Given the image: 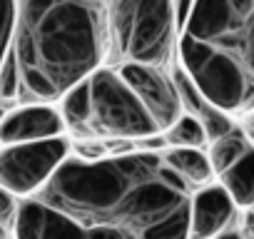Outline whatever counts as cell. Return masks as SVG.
I'll return each mask as SVG.
<instances>
[{"mask_svg":"<svg viewBox=\"0 0 254 239\" xmlns=\"http://www.w3.org/2000/svg\"><path fill=\"white\" fill-rule=\"evenodd\" d=\"M192 187L155 152L65 160L40 189L43 202L82 224H107L145 239L190 212Z\"/></svg>","mask_w":254,"mask_h":239,"instance_id":"6da1fadb","label":"cell"},{"mask_svg":"<svg viewBox=\"0 0 254 239\" xmlns=\"http://www.w3.org/2000/svg\"><path fill=\"white\" fill-rule=\"evenodd\" d=\"M20 102H53L107 60V0H15Z\"/></svg>","mask_w":254,"mask_h":239,"instance_id":"7a4b0ae2","label":"cell"},{"mask_svg":"<svg viewBox=\"0 0 254 239\" xmlns=\"http://www.w3.org/2000/svg\"><path fill=\"white\" fill-rule=\"evenodd\" d=\"M175 33V0H107V60L115 65L145 62L165 67Z\"/></svg>","mask_w":254,"mask_h":239,"instance_id":"3957f363","label":"cell"},{"mask_svg":"<svg viewBox=\"0 0 254 239\" xmlns=\"http://www.w3.org/2000/svg\"><path fill=\"white\" fill-rule=\"evenodd\" d=\"M180 38L232 58L254 82V0H192Z\"/></svg>","mask_w":254,"mask_h":239,"instance_id":"277c9868","label":"cell"},{"mask_svg":"<svg viewBox=\"0 0 254 239\" xmlns=\"http://www.w3.org/2000/svg\"><path fill=\"white\" fill-rule=\"evenodd\" d=\"M90 137L145 140L160 135L152 115L112 65L97 67L90 77Z\"/></svg>","mask_w":254,"mask_h":239,"instance_id":"5b68a950","label":"cell"},{"mask_svg":"<svg viewBox=\"0 0 254 239\" xmlns=\"http://www.w3.org/2000/svg\"><path fill=\"white\" fill-rule=\"evenodd\" d=\"M70 145L67 140H33V142H13L0 150V187H5L15 197H28L40 192L55 170L67 160Z\"/></svg>","mask_w":254,"mask_h":239,"instance_id":"8992f818","label":"cell"},{"mask_svg":"<svg viewBox=\"0 0 254 239\" xmlns=\"http://www.w3.org/2000/svg\"><path fill=\"white\" fill-rule=\"evenodd\" d=\"M13 239H135L130 232L107 224H82L43 199L18 204Z\"/></svg>","mask_w":254,"mask_h":239,"instance_id":"52a82bcc","label":"cell"},{"mask_svg":"<svg viewBox=\"0 0 254 239\" xmlns=\"http://www.w3.org/2000/svg\"><path fill=\"white\" fill-rule=\"evenodd\" d=\"M115 70L135 90V95L142 100V105L152 115L160 132H165L170 125L177 122V117L185 112L182 100H180L175 80H170V75L160 65L122 62V65H115Z\"/></svg>","mask_w":254,"mask_h":239,"instance_id":"ba28073f","label":"cell"},{"mask_svg":"<svg viewBox=\"0 0 254 239\" xmlns=\"http://www.w3.org/2000/svg\"><path fill=\"white\" fill-rule=\"evenodd\" d=\"M65 132V120L50 102H23L5 112L0 122V145L50 140Z\"/></svg>","mask_w":254,"mask_h":239,"instance_id":"9c48e42d","label":"cell"},{"mask_svg":"<svg viewBox=\"0 0 254 239\" xmlns=\"http://www.w3.org/2000/svg\"><path fill=\"white\" fill-rule=\"evenodd\" d=\"M234 199L222 184H204L190 197V239H214L229 227Z\"/></svg>","mask_w":254,"mask_h":239,"instance_id":"30bf717a","label":"cell"},{"mask_svg":"<svg viewBox=\"0 0 254 239\" xmlns=\"http://www.w3.org/2000/svg\"><path fill=\"white\" fill-rule=\"evenodd\" d=\"M162 157L190 187H204L214 175L209 155H204L199 147H170Z\"/></svg>","mask_w":254,"mask_h":239,"instance_id":"8fae6325","label":"cell"},{"mask_svg":"<svg viewBox=\"0 0 254 239\" xmlns=\"http://www.w3.org/2000/svg\"><path fill=\"white\" fill-rule=\"evenodd\" d=\"M222 187L229 192L234 204L254 207V147H249L229 170L222 175Z\"/></svg>","mask_w":254,"mask_h":239,"instance_id":"7c38bea8","label":"cell"},{"mask_svg":"<svg viewBox=\"0 0 254 239\" xmlns=\"http://www.w3.org/2000/svg\"><path fill=\"white\" fill-rule=\"evenodd\" d=\"M63 120H65V127H70L77 137H85V140H92L90 137V82L82 80L77 82L75 87H70L63 97Z\"/></svg>","mask_w":254,"mask_h":239,"instance_id":"4fadbf2b","label":"cell"},{"mask_svg":"<svg viewBox=\"0 0 254 239\" xmlns=\"http://www.w3.org/2000/svg\"><path fill=\"white\" fill-rule=\"evenodd\" d=\"M249 150V142L247 137L239 132V130H232L217 140H212V150H209V162H212V170L217 175H222L224 170H229L244 152Z\"/></svg>","mask_w":254,"mask_h":239,"instance_id":"5bb4252c","label":"cell"},{"mask_svg":"<svg viewBox=\"0 0 254 239\" xmlns=\"http://www.w3.org/2000/svg\"><path fill=\"white\" fill-rule=\"evenodd\" d=\"M165 142L170 147H202L207 142V132L197 117L182 112L177 122L165 130Z\"/></svg>","mask_w":254,"mask_h":239,"instance_id":"9a60e30c","label":"cell"},{"mask_svg":"<svg viewBox=\"0 0 254 239\" xmlns=\"http://www.w3.org/2000/svg\"><path fill=\"white\" fill-rule=\"evenodd\" d=\"M20 100V70L15 55L8 50L3 65H0V105H10Z\"/></svg>","mask_w":254,"mask_h":239,"instance_id":"2e32d148","label":"cell"},{"mask_svg":"<svg viewBox=\"0 0 254 239\" xmlns=\"http://www.w3.org/2000/svg\"><path fill=\"white\" fill-rule=\"evenodd\" d=\"M13 18H15V0H0V65H3V60L10 50Z\"/></svg>","mask_w":254,"mask_h":239,"instance_id":"e0dca14e","label":"cell"},{"mask_svg":"<svg viewBox=\"0 0 254 239\" xmlns=\"http://www.w3.org/2000/svg\"><path fill=\"white\" fill-rule=\"evenodd\" d=\"M15 217H18V202L15 194L8 192L5 187H0V222H3L10 232L15 227Z\"/></svg>","mask_w":254,"mask_h":239,"instance_id":"ac0fdd59","label":"cell"},{"mask_svg":"<svg viewBox=\"0 0 254 239\" xmlns=\"http://www.w3.org/2000/svg\"><path fill=\"white\" fill-rule=\"evenodd\" d=\"M242 234L247 239H254V212H247L244 214V227H242Z\"/></svg>","mask_w":254,"mask_h":239,"instance_id":"d6986e66","label":"cell"},{"mask_svg":"<svg viewBox=\"0 0 254 239\" xmlns=\"http://www.w3.org/2000/svg\"><path fill=\"white\" fill-rule=\"evenodd\" d=\"M214 239H247L242 232H232V229H224V232H219Z\"/></svg>","mask_w":254,"mask_h":239,"instance_id":"ffe728a7","label":"cell"},{"mask_svg":"<svg viewBox=\"0 0 254 239\" xmlns=\"http://www.w3.org/2000/svg\"><path fill=\"white\" fill-rule=\"evenodd\" d=\"M0 239H13V232H10L3 222H0Z\"/></svg>","mask_w":254,"mask_h":239,"instance_id":"44dd1931","label":"cell"},{"mask_svg":"<svg viewBox=\"0 0 254 239\" xmlns=\"http://www.w3.org/2000/svg\"><path fill=\"white\" fill-rule=\"evenodd\" d=\"M5 112H8V110H5V105H0V122H3V117H5Z\"/></svg>","mask_w":254,"mask_h":239,"instance_id":"7402d4cb","label":"cell"}]
</instances>
